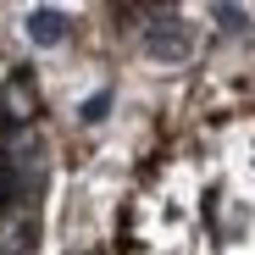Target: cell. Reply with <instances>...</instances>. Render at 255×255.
Masks as SVG:
<instances>
[{"label": "cell", "mask_w": 255, "mask_h": 255, "mask_svg": "<svg viewBox=\"0 0 255 255\" xmlns=\"http://www.w3.org/2000/svg\"><path fill=\"white\" fill-rule=\"evenodd\" d=\"M217 22H222L228 33H244V22H250V17H244L239 6H217Z\"/></svg>", "instance_id": "6"}, {"label": "cell", "mask_w": 255, "mask_h": 255, "mask_svg": "<svg viewBox=\"0 0 255 255\" xmlns=\"http://www.w3.org/2000/svg\"><path fill=\"white\" fill-rule=\"evenodd\" d=\"M39 117V89L28 72H11L6 83H0V133H22V128H33Z\"/></svg>", "instance_id": "2"}, {"label": "cell", "mask_w": 255, "mask_h": 255, "mask_svg": "<svg viewBox=\"0 0 255 255\" xmlns=\"http://www.w3.org/2000/svg\"><path fill=\"white\" fill-rule=\"evenodd\" d=\"M45 194V139L22 128V133H0V205H39Z\"/></svg>", "instance_id": "1"}, {"label": "cell", "mask_w": 255, "mask_h": 255, "mask_svg": "<svg viewBox=\"0 0 255 255\" xmlns=\"http://www.w3.org/2000/svg\"><path fill=\"white\" fill-rule=\"evenodd\" d=\"M144 50H150L155 61H189V56H194V28H189L183 17H172V11H161V17H150V28H144Z\"/></svg>", "instance_id": "3"}, {"label": "cell", "mask_w": 255, "mask_h": 255, "mask_svg": "<svg viewBox=\"0 0 255 255\" xmlns=\"http://www.w3.org/2000/svg\"><path fill=\"white\" fill-rule=\"evenodd\" d=\"M39 250V205H0V255Z\"/></svg>", "instance_id": "4"}, {"label": "cell", "mask_w": 255, "mask_h": 255, "mask_svg": "<svg viewBox=\"0 0 255 255\" xmlns=\"http://www.w3.org/2000/svg\"><path fill=\"white\" fill-rule=\"evenodd\" d=\"M67 28H72V22H67V11H56V6H33V11H28V39H33V45H45V50H50V45H61Z\"/></svg>", "instance_id": "5"}]
</instances>
